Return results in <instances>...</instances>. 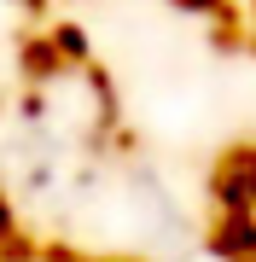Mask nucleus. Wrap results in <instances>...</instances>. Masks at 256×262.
Here are the masks:
<instances>
[{
    "instance_id": "7ed1b4c3",
    "label": "nucleus",
    "mask_w": 256,
    "mask_h": 262,
    "mask_svg": "<svg viewBox=\"0 0 256 262\" xmlns=\"http://www.w3.org/2000/svg\"><path fill=\"white\" fill-rule=\"evenodd\" d=\"M0 239H12V215H6V204H0Z\"/></svg>"
},
{
    "instance_id": "f257e3e1",
    "label": "nucleus",
    "mask_w": 256,
    "mask_h": 262,
    "mask_svg": "<svg viewBox=\"0 0 256 262\" xmlns=\"http://www.w3.org/2000/svg\"><path fill=\"white\" fill-rule=\"evenodd\" d=\"M221 210H256V146H233L210 175Z\"/></svg>"
},
{
    "instance_id": "f03ea898",
    "label": "nucleus",
    "mask_w": 256,
    "mask_h": 262,
    "mask_svg": "<svg viewBox=\"0 0 256 262\" xmlns=\"http://www.w3.org/2000/svg\"><path fill=\"white\" fill-rule=\"evenodd\" d=\"M210 245L221 262H256V210H221L210 227Z\"/></svg>"
},
{
    "instance_id": "20e7f679",
    "label": "nucleus",
    "mask_w": 256,
    "mask_h": 262,
    "mask_svg": "<svg viewBox=\"0 0 256 262\" xmlns=\"http://www.w3.org/2000/svg\"><path fill=\"white\" fill-rule=\"evenodd\" d=\"M250 18H256V0H250Z\"/></svg>"
}]
</instances>
